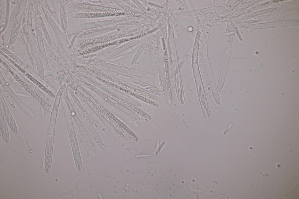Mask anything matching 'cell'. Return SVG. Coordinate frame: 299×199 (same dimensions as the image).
I'll return each mask as SVG.
<instances>
[{"label":"cell","mask_w":299,"mask_h":199,"mask_svg":"<svg viewBox=\"0 0 299 199\" xmlns=\"http://www.w3.org/2000/svg\"><path fill=\"white\" fill-rule=\"evenodd\" d=\"M107 114H109V116L112 117V118L126 132H127L129 135H131L135 139L136 141L138 140V137L135 134L133 131L130 128H129L124 123L120 121L116 117H114L112 114V116L111 115L112 114L109 113L108 111L106 113Z\"/></svg>","instance_id":"cell-5"},{"label":"cell","mask_w":299,"mask_h":199,"mask_svg":"<svg viewBox=\"0 0 299 199\" xmlns=\"http://www.w3.org/2000/svg\"><path fill=\"white\" fill-rule=\"evenodd\" d=\"M92 72L95 74L97 75L100 76L101 77L104 79H105L106 80L109 82H110L112 83H114V82L112 81L109 79V78L106 77V76L103 75L93 70L92 71Z\"/></svg>","instance_id":"cell-10"},{"label":"cell","mask_w":299,"mask_h":199,"mask_svg":"<svg viewBox=\"0 0 299 199\" xmlns=\"http://www.w3.org/2000/svg\"><path fill=\"white\" fill-rule=\"evenodd\" d=\"M150 156V155H138V156H137L136 157H148V156Z\"/></svg>","instance_id":"cell-11"},{"label":"cell","mask_w":299,"mask_h":199,"mask_svg":"<svg viewBox=\"0 0 299 199\" xmlns=\"http://www.w3.org/2000/svg\"><path fill=\"white\" fill-rule=\"evenodd\" d=\"M115 14L110 13H78L74 14L72 16L77 18H94L112 16Z\"/></svg>","instance_id":"cell-3"},{"label":"cell","mask_w":299,"mask_h":199,"mask_svg":"<svg viewBox=\"0 0 299 199\" xmlns=\"http://www.w3.org/2000/svg\"><path fill=\"white\" fill-rule=\"evenodd\" d=\"M126 91L131 96L135 98H138L145 102L155 107H158L159 106V104L143 96L138 95L128 90H127Z\"/></svg>","instance_id":"cell-6"},{"label":"cell","mask_w":299,"mask_h":199,"mask_svg":"<svg viewBox=\"0 0 299 199\" xmlns=\"http://www.w3.org/2000/svg\"><path fill=\"white\" fill-rule=\"evenodd\" d=\"M74 6L78 8L108 11L114 13H119L121 12V10L114 8H106L101 6H95L84 4H74Z\"/></svg>","instance_id":"cell-4"},{"label":"cell","mask_w":299,"mask_h":199,"mask_svg":"<svg viewBox=\"0 0 299 199\" xmlns=\"http://www.w3.org/2000/svg\"><path fill=\"white\" fill-rule=\"evenodd\" d=\"M118 102L129 108L132 111L136 113L139 116L149 120L152 119V117L149 114L135 106L119 98Z\"/></svg>","instance_id":"cell-1"},{"label":"cell","mask_w":299,"mask_h":199,"mask_svg":"<svg viewBox=\"0 0 299 199\" xmlns=\"http://www.w3.org/2000/svg\"><path fill=\"white\" fill-rule=\"evenodd\" d=\"M115 38L114 36H111L107 38H101L97 39H90L81 41L79 42L78 44L79 45H81L88 43H93L99 42L103 41L108 40H110Z\"/></svg>","instance_id":"cell-7"},{"label":"cell","mask_w":299,"mask_h":199,"mask_svg":"<svg viewBox=\"0 0 299 199\" xmlns=\"http://www.w3.org/2000/svg\"><path fill=\"white\" fill-rule=\"evenodd\" d=\"M108 25L101 26L98 27H96L93 29H88L87 30H86L83 31L77 32H75L73 33L72 34V36H77L79 35H84L85 34H88L91 33L93 32H95L99 30L105 28L106 27H107Z\"/></svg>","instance_id":"cell-8"},{"label":"cell","mask_w":299,"mask_h":199,"mask_svg":"<svg viewBox=\"0 0 299 199\" xmlns=\"http://www.w3.org/2000/svg\"><path fill=\"white\" fill-rule=\"evenodd\" d=\"M121 87L126 90H129L138 95L145 97L151 99L157 100L158 98L156 96L150 94L145 91L141 89L133 88L123 84Z\"/></svg>","instance_id":"cell-2"},{"label":"cell","mask_w":299,"mask_h":199,"mask_svg":"<svg viewBox=\"0 0 299 199\" xmlns=\"http://www.w3.org/2000/svg\"><path fill=\"white\" fill-rule=\"evenodd\" d=\"M2 120V124L3 126L1 125L2 126V128L1 127V130L4 140L8 143L9 141V135L7 127L4 119L3 117Z\"/></svg>","instance_id":"cell-9"}]
</instances>
